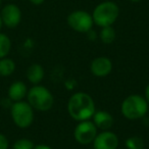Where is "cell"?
<instances>
[{"mask_svg": "<svg viewBox=\"0 0 149 149\" xmlns=\"http://www.w3.org/2000/svg\"><path fill=\"white\" fill-rule=\"evenodd\" d=\"M34 149H52L50 146L48 145H45V144H39V145H35Z\"/></svg>", "mask_w": 149, "mask_h": 149, "instance_id": "ffe728a7", "label": "cell"}, {"mask_svg": "<svg viewBox=\"0 0 149 149\" xmlns=\"http://www.w3.org/2000/svg\"><path fill=\"white\" fill-rule=\"evenodd\" d=\"M126 147L128 149H144V140L139 136H132L126 140Z\"/></svg>", "mask_w": 149, "mask_h": 149, "instance_id": "e0dca14e", "label": "cell"}, {"mask_svg": "<svg viewBox=\"0 0 149 149\" xmlns=\"http://www.w3.org/2000/svg\"><path fill=\"white\" fill-rule=\"evenodd\" d=\"M28 88L27 85L23 81H15L9 86L7 95H8L9 100L13 102L22 101L24 98L27 97Z\"/></svg>", "mask_w": 149, "mask_h": 149, "instance_id": "7c38bea8", "label": "cell"}, {"mask_svg": "<svg viewBox=\"0 0 149 149\" xmlns=\"http://www.w3.org/2000/svg\"><path fill=\"white\" fill-rule=\"evenodd\" d=\"M11 49V40L7 35L0 33V59L7 57Z\"/></svg>", "mask_w": 149, "mask_h": 149, "instance_id": "2e32d148", "label": "cell"}, {"mask_svg": "<svg viewBox=\"0 0 149 149\" xmlns=\"http://www.w3.org/2000/svg\"><path fill=\"white\" fill-rule=\"evenodd\" d=\"M144 98L146 99V101L148 102V104H149V83L147 84L146 88H145V96H144Z\"/></svg>", "mask_w": 149, "mask_h": 149, "instance_id": "44dd1931", "label": "cell"}, {"mask_svg": "<svg viewBox=\"0 0 149 149\" xmlns=\"http://www.w3.org/2000/svg\"><path fill=\"white\" fill-rule=\"evenodd\" d=\"M45 0H30V2L34 5H41L42 3H44Z\"/></svg>", "mask_w": 149, "mask_h": 149, "instance_id": "7402d4cb", "label": "cell"}, {"mask_svg": "<svg viewBox=\"0 0 149 149\" xmlns=\"http://www.w3.org/2000/svg\"><path fill=\"white\" fill-rule=\"evenodd\" d=\"M44 68L41 64L33 63L27 70V79L33 85H39L44 79Z\"/></svg>", "mask_w": 149, "mask_h": 149, "instance_id": "4fadbf2b", "label": "cell"}, {"mask_svg": "<svg viewBox=\"0 0 149 149\" xmlns=\"http://www.w3.org/2000/svg\"><path fill=\"white\" fill-rule=\"evenodd\" d=\"M34 142L28 138L17 139L13 144V149H34Z\"/></svg>", "mask_w": 149, "mask_h": 149, "instance_id": "ac0fdd59", "label": "cell"}, {"mask_svg": "<svg viewBox=\"0 0 149 149\" xmlns=\"http://www.w3.org/2000/svg\"><path fill=\"white\" fill-rule=\"evenodd\" d=\"M92 149H93V148H92Z\"/></svg>", "mask_w": 149, "mask_h": 149, "instance_id": "484cf974", "label": "cell"}, {"mask_svg": "<svg viewBox=\"0 0 149 149\" xmlns=\"http://www.w3.org/2000/svg\"><path fill=\"white\" fill-rule=\"evenodd\" d=\"M9 142L4 134L0 133V149H8Z\"/></svg>", "mask_w": 149, "mask_h": 149, "instance_id": "d6986e66", "label": "cell"}, {"mask_svg": "<svg viewBox=\"0 0 149 149\" xmlns=\"http://www.w3.org/2000/svg\"><path fill=\"white\" fill-rule=\"evenodd\" d=\"M2 21H1V17H0V30H1V28H2Z\"/></svg>", "mask_w": 149, "mask_h": 149, "instance_id": "cb8c5ba5", "label": "cell"}, {"mask_svg": "<svg viewBox=\"0 0 149 149\" xmlns=\"http://www.w3.org/2000/svg\"><path fill=\"white\" fill-rule=\"evenodd\" d=\"M92 143L93 149H116L118 146V137L109 130L101 131L97 133Z\"/></svg>", "mask_w": 149, "mask_h": 149, "instance_id": "9c48e42d", "label": "cell"}, {"mask_svg": "<svg viewBox=\"0 0 149 149\" xmlns=\"http://www.w3.org/2000/svg\"><path fill=\"white\" fill-rule=\"evenodd\" d=\"M149 104L143 96L132 94L124 99L120 105L122 114L130 120H137L144 118L148 112Z\"/></svg>", "mask_w": 149, "mask_h": 149, "instance_id": "7a4b0ae2", "label": "cell"}, {"mask_svg": "<svg viewBox=\"0 0 149 149\" xmlns=\"http://www.w3.org/2000/svg\"><path fill=\"white\" fill-rule=\"evenodd\" d=\"M98 129L92 120H83L79 122L74 130V138L79 144L88 145L92 143L97 135Z\"/></svg>", "mask_w": 149, "mask_h": 149, "instance_id": "52a82bcc", "label": "cell"}, {"mask_svg": "<svg viewBox=\"0 0 149 149\" xmlns=\"http://www.w3.org/2000/svg\"><path fill=\"white\" fill-rule=\"evenodd\" d=\"M95 111V102L93 98L85 92H77L68 99V112L70 118L77 122L91 120Z\"/></svg>", "mask_w": 149, "mask_h": 149, "instance_id": "6da1fadb", "label": "cell"}, {"mask_svg": "<svg viewBox=\"0 0 149 149\" xmlns=\"http://www.w3.org/2000/svg\"><path fill=\"white\" fill-rule=\"evenodd\" d=\"M94 123V125L96 126V128L98 130L101 131H107L110 130L112 126H113V118L109 112L105 111V110H98L95 111V113L92 116Z\"/></svg>", "mask_w": 149, "mask_h": 149, "instance_id": "8fae6325", "label": "cell"}, {"mask_svg": "<svg viewBox=\"0 0 149 149\" xmlns=\"http://www.w3.org/2000/svg\"><path fill=\"white\" fill-rule=\"evenodd\" d=\"M129 1H131V2H140L142 0H129Z\"/></svg>", "mask_w": 149, "mask_h": 149, "instance_id": "603a6c76", "label": "cell"}, {"mask_svg": "<svg viewBox=\"0 0 149 149\" xmlns=\"http://www.w3.org/2000/svg\"><path fill=\"white\" fill-rule=\"evenodd\" d=\"M0 17H1L2 24L5 27L13 29V28H17L21 23L22 11L17 4L10 3L3 7L1 13H0Z\"/></svg>", "mask_w": 149, "mask_h": 149, "instance_id": "ba28073f", "label": "cell"}, {"mask_svg": "<svg viewBox=\"0 0 149 149\" xmlns=\"http://www.w3.org/2000/svg\"><path fill=\"white\" fill-rule=\"evenodd\" d=\"M68 25L78 33H88L94 25L92 15L85 10H74L68 15Z\"/></svg>", "mask_w": 149, "mask_h": 149, "instance_id": "8992f818", "label": "cell"}, {"mask_svg": "<svg viewBox=\"0 0 149 149\" xmlns=\"http://www.w3.org/2000/svg\"><path fill=\"white\" fill-rule=\"evenodd\" d=\"M15 70V62L13 59L4 57L0 59V77H9Z\"/></svg>", "mask_w": 149, "mask_h": 149, "instance_id": "5bb4252c", "label": "cell"}, {"mask_svg": "<svg viewBox=\"0 0 149 149\" xmlns=\"http://www.w3.org/2000/svg\"><path fill=\"white\" fill-rule=\"evenodd\" d=\"M116 30L112 28V26L101 28V31L99 33V38L102 43L111 44L116 40Z\"/></svg>", "mask_w": 149, "mask_h": 149, "instance_id": "9a60e30c", "label": "cell"}, {"mask_svg": "<svg viewBox=\"0 0 149 149\" xmlns=\"http://www.w3.org/2000/svg\"><path fill=\"white\" fill-rule=\"evenodd\" d=\"M0 5H1V0H0Z\"/></svg>", "mask_w": 149, "mask_h": 149, "instance_id": "d4e9b609", "label": "cell"}, {"mask_svg": "<svg viewBox=\"0 0 149 149\" xmlns=\"http://www.w3.org/2000/svg\"><path fill=\"white\" fill-rule=\"evenodd\" d=\"M112 62L106 56L94 58L90 63V72L97 78H104L111 72Z\"/></svg>", "mask_w": 149, "mask_h": 149, "instance_id": "30bf717a", "label": "cell"}, {"mask_svg": "<svg viewBox=\"0 0 149 149\" xmlns=\"http://www.w3.org/2000/svg\"><path fill=\"white\" fill-rule=\"evenodd\" d=\"M120 15L118 5L113 1H103L94 8L92 17L96 26L100 28L112 26Z\"/></svg>", "mask_w": 149, "mask_h": 149, "instance_id": "277c9868", "label": "cell"}, {"mask_svg": "<svg viewBox=\"0 0 149 149\" xmlns=\"http://www.w3.org/2000/svg\"><path fill=\"white\" fill-rule=\"evenodd\" d=\"M28 103L38 111H48L54 104V97L49 89L42 85H34L28 90Z\"/></svg>", "mask_w": 149, "mask_h": 149, "instance_id": "3957f363", "label": "cell"}, {"mask_svg": "<svg viewBox=\"0 0 149 149\" xmlns=\"http://www.w3.org/2000/svg\"><path fill=\"white\" fill-rule=\"evenodd\" d=\"M10 116L17 128L28 129L34 122V109L28 101H17L11 104Z\"/></svg>", "mask_w": 149, "mask_h": 149, "instance_id": "5b68a950", "label": "cell"}]
</instances>
